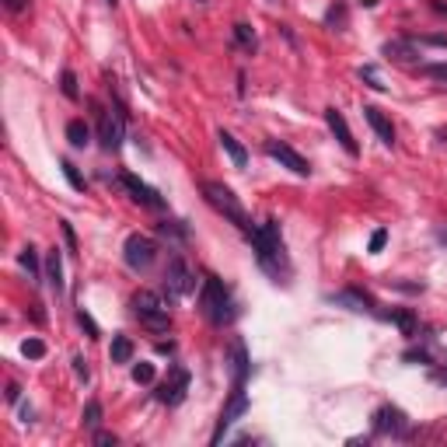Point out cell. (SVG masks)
Listing matches in <instances>:
<instances>
[{
  "label": "cell",
  "mask_w": 447,
  "mask_h": 447,
  "mask_svg": "<svg viewBox=\"0 0 447 447\" xmlns=\"http://www.w3.org/2000/svg\"><path fill=\"white\" fill-rule=\"evenodd\" d=\"M168 304H171V301H164L161 293H154V290H136L133 301H129V308H133V315L140 318V325L151 328V332H168V328H171Z\"/></svg>",
  "instance_id": "obj_5"
},
{
  "label": "cell",
  "mask_w": 447,
  "mask_h": 447,
  "mask_svg": "<svg viewBox=\"0 0 447 447\" xmlns=\"http://www.w3.org/2000/svg\"><path fill=\"white\" fill-rule=\"evenodd\" d=\"M384 318H388V322H395V325L402 328V335H416V332H419V322H416V311H409V308H399V311H388Z\"/></svg>",
  "instance_id": "obj_22"
},
{
  "label": "cell",
  "mask_w": 447,
  "mask_h": 447,
  "mask_svg": "<svg viewBox=\"0 0 447 447\" xmlns=\"http://www.w3.org/2000/svg\"><path fill=\"white\" fill-rule=\"evenodd\" d=\"M231 36H235V45H238V49H244L248 56L259 49V36H255V28H252V25H244V21H238V25L231 28Z\"/></svg>",
  "instance_id": "obj_21"
},
{
  "label": "cell",
  "mask_w": 447,
  "mask_h": 447,
  "mask_svg": "<svg viewBox=\"0 0 447 447\" xmlns=\"http://www.w3.org/2000/svg\"><path fill=\"white\" fill-rule=\"evenodd\" d=\"M433 11H437V14H447V4H433Z\"/></svg>",
  "instance_id": "obj_46"
},
{
  "label": "cell",
  "mask_w": 447,
  "mask_h": 447,
  "mask_svg": "<svg viewBox=\"0 0 447 447\" xmlns=\"http://www.w3.org/2000/svg\"><path fill=\"white\" fill-rule=\"evenodd\" d=\"M364 119L370 122V129L377 133V140H381L384 147H395V126H392V119H388L377 105H364Z\"/></svg>",
  "instance_id": "obj_15"
},
{
  "label": "cell",
  "mask_w": 447,
  "mask_h": 447,
  "mask_svg": "<svg viewBox=\"0 0 447 447\" xmlns=\"http://www.w3.org/2000/svg\"><path fill=\"white\" fill-rule=\"evenodd\" d=\"M266 154H269L273 161H280L284 168H290L297 178H308V175H311V164L304 161L290 144H284V140H266Z\"/></svg>",
  "instance_id": "obj_13"
},
{
  "label": "cell",
  "mask_w": 447,
  "mask_h": 447,
  "mask_svg": "<svg viewBox=\"0 0 447 447\" xmlns=\"http://www.w3.org/2000/svg\"><path fill=\"white\" fill-rule=\"evenodd\" d=\"M67 140H70L74 147H87V144H91V129H87V122L84 119L67 122Z\"/></svg>",
  "instance_id": "obj_24"
},
{
  "label": "cell",
  "mask_w": 447,
  "mask_h": 447,
  "mask_svg": "<svg viewBox=\"0 0 447 447\" xmlns=\"http://www.w3.org/2000/svg\"><path fill=\"white\" fill-rule=\"evenodd\" d=\"M21 353H25L28 360H42V357H45V343H42V339H25V343H21Z\"/></svg>",
  "instance_id": "obj_33"
},
{
  "label": "cell",
  "mask_w": 447,
  "mask_h": 447,
  "mask_svg": "<svg viewBox=\"0 0 447 447\" xmlns=\"http://www.w3.org/2000/svg\"><path fill=\"white\" fill-rule=\"evenodd\" d=\"M328 301L339 304V308H350V311H357V315H377V318H381L377 301H374L367 290H360V286H346V290H339V293H328Z\"/></svg>",
  "instance_id": "obj_11"
},
{
  "label": "cell",
  "mask_w": 447,
  "mask_h": 447,
  "mask_svg": "<svg viewBox=\"0 0 447 447\" xmlns=\"http://www.w3.org/2000/svg\"><path fill=\"white\" fill-rule=\"evenodd\" d=\"M4 7H7L11 14H21V11L28 7V0H4Z\"/></svg>",
  "instance_id": "obj_40"
},
{
  "label": "cell",
  "mask_w": 447,
  "mask_h": 447,
  "mask_svg": "<svg viewBox=\"0 0 447 447\" xmlns=\"http://www.w3.org/2000/svg\"><path fill=\"white\" fill-rule=\"evenodd\" d=\"M95 444H102V447H116L119 441H116V433H105V430H98V433H95Z\"/></svg>",
  "instance_id": "obj_39"
},
{
  "label": "cell",
  "mask_w": 447,
  "mask_h": 447,
  "mask_svg": "<svg viewBox=\"0 0 447 447\" xmlns=\"http://www.w3.org/2000/svg\"><path fill=\"white\" fill-rule=\"evenodd\" d=\"M384 244H388V231H384V227H377V231L370 235V244H367V248H370V255H377Z\"/></svg>",
  "instance_id": "obj_36"
},
{
  "label": "cell",
  "mask_w": 447,
  "mask_h": 447,
  "mask_svg": "<svg viewBox=\"0 0 447 447\" xmlns=\"http://www.w3.org/2000/svg\"><path fill=\"white\" fill-rule=\"evenodd\" d=\"M395 290H409V293H423V284H402V280H392Z\"/></svg>",
  "instance_id": "obj_41"
},
{
  "label": "cell",
  "mask_w": 447,
  "mask_h": 447,
  "mask_svg": "<svg viewBox=\"0 0 447 447\" xmlns=\"http://www.w3.org/2000/svg\"><path fill=\"white\" fill-rule=\"evenodd\" d=\"M185 395H189V370L182 364H171L168 381L158 384V402H161V406H182Z\"/></svg>",
  "instance_id": "obj_9"
},
{
  "label": "cell",
  "mask_w": 447,
  "mask_h": 447,
  "mask_svg": "<svg viewBox=\"0 0 447 447\" xmlns=\"http://www.w3.org/2000/svg\"><path fill=\"white\" fill-rule=\"evenodd\" d=\"M105 4H109V7H112V11H116V0H105Z\"/></svg>",
  "instance_id": "obj_48"
},
{
  "label": "cell",
  "mask_w": 447,
  "mask_h": 447,
  "mask_svg": "<svg viewBox=\"0 0 447 447\" xmlns=\"http://www.w3.org/2000/svg\"><path fill=\"white\" fill-rule=\"evenodd\" d=\"M200 311L210 325H227L235 318V301H231V290L224 286L220 276L206 273L203 284H200Z\"/></svg>",
  "instance_id": "obj_2"
},
{
  "label": "cell",
  "mask_w": 447,
  "mask_h": 447,
  "mask_svg": "<svg viewBox=\"0 0 447 447\" xmlns=\"http://www.w3.org/2000/svg\"><path fill=\"white\" fill-rule=\"evenodd\" d=\"M77 325L87 332V339H102V328H98V322H95V318H91V315H87L84 308L77 311Z\"/></svg>",
  "instance_id": "obj_32"
},
{
  "label": "cell",
  "mask_w": 447,
  "mask_h": 447,
  "mask_svg": "<svg viewBox=\"0 0 447 447\" xmlns=\"http://www.w3.org/2000/svg\"><path fill=\"white\" fill-rule=\"evenodd\" d=\"M437 238H441V242L447 244V231H437Z\"/></svg>",
  "instance_id": "obj_47"
},
{
  "label": "cell",
  "mask_w": 447,
  "mask_h": 447,
  "mask_svg": "<svg viewBox=\"0 0 447 447\" xmlns=\"http://www.w3.org/2000/svg\"><path fill=\"white\" fill-rule=\"evenodd\" d=\"M325 122H328V129H332V136L339 140V147H343L350 158H357V154H360V147H357V140H353V129H350L346 116H343L335 105H328V109H325Z\"/></svg>",
  "instance_id": "obj_14"
},
{
  "label": "cell",
  "mask_w": 447,
  "mask_h": 447,
  "mask_svg": "<svg viewBox=\"0 0 447 447\" xmlns=\"http://www.w3.org/2000/svg\"><path fill=\"white\" fill-rule=\"evenodd\" d=\"M158 231H161L164 238H178V242H185V238H189L185 224H178V220H164V224H158Z\"/></svg>",
  "instance_id": "obj_30"
},
{
  "label": "cell",
  "mask_w": 447,
  "mask_h": 447,
  "mask_svg": "<svg viewBox=\"0 0 447 447\" xmlns=\"http://www.w3.org/2000/svg\"><path fill=\"white\" fill-rule=\"evenodd\" d=\"M60 231H63V242H67V248H70V255H77V235H74L70 220H60Z\"/></svg>",
  "instance_id": "obj_35"
},
{
  "label": "cell",
  "mask_w": 447,
  "mask_h": 447,
  "mask_svg": "<svg viewBox=\"0 0 447 447\" xmlns=\"http://www.w3.org/2000/svg\"><path fill=\"white\" fill-rule=\"evenodd\" d=\"M60 168H63V175H67L70 189H77V193H84V189H87V182H84V175L77 171V164H74V161H63Z\"/></svg>",
  "instance_id": "obj_28"
},
{
  "label": "cell",
  "mask_w": 447,
  "mask_h": 447,
  "mask_svg": "<svg viewBox=\"0 0 447 447\" xmlns=\"http://www.w3.org/2000/svg\"><path fill=\"white\" fill-rule=\"evenodd\" d=\"M412 42H419V45H437V49H447V36H419V39H412Z\"/></svg>",
  "instance_id": "obj_38"
},
{
  "label": "cell",
  "mask_w": 447,
  "mask_h": 447,
  "mask_svg": "<svg viewBox=\"0 0 447 447\" xmlns=\"http://www.w3.org/2000/svg\"><path fill=\"white\" fill-rule=\"evenodd\" d=\"M217 140H220V147L227 151V158L235 161V168H244V164H248V151H244L242 144L235 140V133H227V129H217Z\"/></svg>",
  "instance_id": "obj_20"
},
{
  "label": "cell",
  "mask_w": 447,
  "mask_h": 447,
  "mask_svg": "<svg viewBox=\"0 0 447 447\" xmlns=\"http://www.w3.org/2000/svg\"><path fill=\"white\" fill-rule=\"evenodd\" d=\"M419 74H423V77H430V81L447 84V60H444V63H419Z\"/></svg>",
  "instance_id": "obj_29"
},
{
  "label": "cell",
  "mask_w": 447,
  "mask_h": 447,
  "mask_svg": "<svg viewBox=\"0 0 447 447\" xmlns=\"http://www.w3.org/2000/svg\"><path fill=\"white\" fill-rule=\"evenodd\" d=\"M227 360H231L235 384H244V377H248V370H252V360H248V350H244L242 339H231V346H227Z\"/></svg>",
  "instance_id": "obj_16"
},
{
  "label": "cell",
  "mask_w": 447,
  "mask_h": 447,
  "mask_svg": "<svg viewBox=\"0 0 447 447\" xmlns=\"http://www.w3.org/2000/svg\"><path fill=\"white\" fill-rule=\"evenodd\" d=\"M70 364H74V374H77V381H84V384H87V381H91V370H87V360H84V357H74Z\"/></svg>",
  "instance_id": "obj_37"
},
{
  "label": "cell",
  "mask_w": 447,
  "mask_h": 447,
  "mask_svg": "<svg viewBox=\"0 0 447 447\" xmlns=\"http://www.w3.org/2000/svg\"><path fill=\"white\" fill-rule=\"evenodd\" d=\"M18 266L28 273V280H32V284H42V280H45V262H39V255H36V248H32V244H25V248L18 252Z\"/></svg>",
  "instance_id": "obj_19"
},
{
  "label": "cell",
  "mask_w": 447,
  "mask_h": 447,
  "mask_svg": "<svg viewBox=\"0 0 447 447\" xmlns=\"http://www.w3.org/2000/svg\"><path fill=\"white\" fill-rule=\"evenodd\" d=\"M244 412H248V395H244V384H235L231 388V399H227V406L220 412V419H217V430H213V444H220L224 441V433L242 419Z\"/></svg>",
  "instance_id": "obj_10"
},
{
  "label": "cell",
  "mask_w": 447,
  "mask_h": 447,
  "mask_svg": "<svg viewBox=\"0 0 447 447\" xmlns=\"http://www.w3.org/2000/svg\"><path fill=\"white\" fill-rule=\"evenodd\" d=\"M91 109H95V119H98V144H102V151H119L122 140H126V105H122L119 98H116V105L112 109H105V105H98L95 98L87 102Z\"/></svg>",
  "instance_id": "obj_3"
},
{
  "label": "cell",
  "mask_w": 447,
  "mask_h": 447,
  "mask_svg": "<svg viewBox=\"0 0 447 447\" xmlns=\"http://www.w3.org/2000/svg\"><path fill=\"white\" fill-rule=\"evenodd\" d=\"M433 381H437V384H444V388H447V367H441V370H433Z\"/></svg>",
  "instance_id": "obj_43"
},
{
  "label": "cell",
  "mask_w": 447,
  "mask_h": 447,
  "mask_svg": "<svg viewBox=\"0 0 447 447\" xmlns=\"http://www.w3.org/2000/svg\"><path fill=\"white\" fill-rule=\"evenodd\" d=\"M357 77H360V81H364L367 87H374V91H384V87H388V84L381 81V74H377V67H374V63L360 67V70H357Z\"/></svg>",
  "instance_id": "obj_26"
},
{
  "label": "cell",
  "mask_w": 447,
  "mask_h": 447,
  "mask_svg": "<svg viewBox=\"0 0 447 447\" xmlns=\"http://www.w3.org/2000/svg\"><path fill=\"white\" fill-rule=\"evenodd\" d=\"M200 189H203V200L213 206V210H217V213H220L224 220H231L235 227H242L244 235H248V231L255 227V224L248 220V213H244L242 200H238V196H235V193H231V189H227L224 182H203Z\"/></svg>",
  "instance_id": "obj_4"
},
{
  "label": "cell",
  "mask_w": 447,
  "mask_h": 447,
  "mask_svg": "<svg viewBox=\"0 0 447 447\" xmlns=\"http://www.w3.org/2000/svg\"><path fill=\"white\" fill-rule=\"evenodd\" d=\"M109 357H112V364H129L133 360V339L129 335H112V350H109Z\"/></svg>",
  "instance_id": "obj_23"
},
{
  "label": "cell",
  "mask_w": 447,
  "mask_h": 447,
  "mask_svg": "<svg viewBox=\"0 0 447 447\" xmlns=\"http://www.w3.org/2000/svg\"><path fill=\"white\" fill-rule=\"evenodd\" d=\"M158 353H164V357H171V353H175V343H158Z\"/></svg>",
  "instance_id": "obj_44"
},
{
  "label": "cell",
  "mask_w": 447,
  "mask_h": 447,
  "mask_svg": "<svg viewBox=\"0 0 447 447\" xmlns=\"http://www.w3.org/2000/svg\"><path fill=\"white\" fill-rule=\"evenodd\" d=\"M122 262L133 269V273H147L154 262H158V242L147 238V235H129L122 244Z\"/></svg>",
  "instance_id": "obj_8"
},
{
  "label": "cell",
  "mask_w": 447,
  "mask_h": 447,
  "mask_svg": "<svg viewBox=\"0 0 447 447\" xmlns=\"http://www.w3.org/2000/svg\"><path fill=\"white\" fill-rule=\"evenodd\" d=\"M381 53L388 60H399V63H419V53H416V42L412 39H388L381 45Z\"/></svg>",
  "instance_id": "obj_17"
},
{
  "label": "cell",
  "mask_w": 447,
  "mask_h": 447,
  "mask_svg": "<svg viewBox=\"0 0 447 447\" xmlns=\"http://www.w3.org/2000/svg\"><path fill=\"white\" fill-rule=\"evenodd\" d=\"M133 381L136 384H154V364H136L133 367Z\"/></svg>",
  "instance_id": "obj_34"
},
{
  "label": "cell",
  "mask_w": 447,
  "mask_h": 447,
  "mask_svg": "<svg viewBox=\"0 0 447 447\" xmlns=\"http://www.w3.org/2000/svg\"><path fill=\"white\" fill-rule=\"evenodd\" d=\"M84 426H87V430H98V426H102V402H98V399H91V402L84 406Z\"/></svg>",
  "instance_id": "obj_27"
},
{
  "label": "cell",
  "mask_w": 447,
  "mask_h": 447,
  "mask_svg": "<svg viewBox=\"0 0 447 447\" xmlns=\"http://www.w3.org/2000/svg\"><path fill=\"white\" fill-rule=\"evenodd\" d=\"M325 25L328 28H335V32L346 28V4H343V0H335V4L325 11Z\"/></svg>",
  "instance_id": "obj_25"
},
{
  "label": "cell",
  "mask_w": 447,
  "mask_h": 447,
  "mask_svg": "<svg viewBox=\"0 0 447 447\" xmlns=\"http://www.w3.org/2000/svg\"><path fill=\"white\" fill-rule=\"evenodd\" d=\"M60 87H63V95H67L70 102H77V98H81V91H77V74H74V70H63Z\"/></svg>",
  "instance_id": "obj_31"
},
{
  "label": "cell",
  "mask_w": 447,
  "mask_h": 447,
  "mask_svg": "<svg viewBox=\"0 0 447 447\" xmlns=\"http://www.w3.org/2000/svg\"><path fill=\"white\" fill-rule=\"evenodd\" d=\"M164 293H168V301H178V297L196 293V273L189 269V262H185L178 252L168 259V269H164Z\"/></svg>",
  "instance_id": "obj_7"
},
{
  "label": "cell",
  "mask_w": 447,
  "mask_h": 447,
  "mask_svg": "<svg viewBox=\"0 0 447 447\" xmlns=\"http://www.w3.org/2000/svg\"><path fill=\"white\" fill-rule=\"evenodd\" d=\"M248 242H252V252H255V262H259L276 284H286V276H290V259H286L284 235H280V220H276V217H266L262 224H255V227L248 231Z\"/></svg>",
  "instance_id": "obj_1"
},
{
  "label": "cell",
  "mask_w": 447,
  "mask_h": 447,
  "mask_svg": "<svg viewBox=\"0 0 447 447\" xmlns=\"http://www.w3.org/2000/svg\"><path fill=\"white\" fill-rule=\"evenodd\" d=\"M119 185L129 193V200H133V203L147 206V210H164L161 193H158V189H151L147 182H140L133 171H122V175H119Z\"/></svg>",
  "instance_id": "obj_12"
},
{
  "label": "cell",
  "mask_w": 447,
  "mask_h": 447,
  "mask_svg": "<svg viewBox=\"0 0 447 447\" xmlns=\"http://www.w3.org/2000/svg\"><path fill=\"white\" fill-rule=\"evenodd\" d=\"M196 4H206V0H196Z\"/></svg>",
  "instance_id": "obj_49"
},
{
  "label": "cell",
  "mask_w": 447,
  "mask_h": 447,
  "mask_svg": "<svg viewBox=\"0 0 447 447\" xmlns=\"http://www.w3.org/2000/svg\"><path fill=\"white\" fill-rule=\"evenodd\" d=\"M370 426L377 437H392V441H409L412 437V419L399 406H377L370 416Z\"/></svg>",
  "instance_id": "obj_6"
},
{
  "label": "cell",
  "mask_w": 447,
  "mask_h": 447,
  "mask_svg": "<svg viewBox=\"0 0 447 447\" xmlns=\"http://www.w3.org/2000/svg\"><path fill=\"white\" fill-rule=\"evenodd\" d=\"M45 284L53 286V293H63V255H60V248H49V255H45Z\"/></svg>",
  "instance_id": "obj_18"
},
{
  "label": "cell",
  "mask_w": 447,
  "mask_h": 447,
  "mask_svg": "<svg viewBox=\"0 0 447 447\" xmlns=\"http://www.w3.org/2000/svg\"><path fill=\"white\" fill-rule=\"evenodd\" d=\"M18 399H21V384H14V381H11V384H7V402L14 406Z\"/></svg>",
  "instance_id": "obj_42"
},
{
  "label": "cell",
  "mask_w": 447,
  "mask_h": 447,
  "mask_svg": "<svg viewBox=\"0 0 447 447\" xmlns=\"http://www.w3.org/2000/svg\"><path fill=\"white\" fill-rule=\"evenodd\" d=\"M21 419H25V423H36V412H32V406L21 409Z\"/></svg>",
  "instance_id": "obj_45"
}]
</instances>
